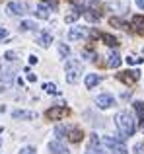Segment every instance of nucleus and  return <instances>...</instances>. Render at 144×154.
Returning <instances> with one entry per match:
<instances>
[{
    "label": "nucleus",
    "instance_id": "nucleus-2",
    "mask_svg": "<svg viewBox=\"0 0 144 154\" xmlns=\"http://www.w3.org/2000/svg\"><path fill=\"white\" fill-rule=\"evenodd\" d=\"M64 70H66V82L76 84L80 80V76H82V63L76 59H70V60H66Z\"/></svg>",
    "mask_w": 144,
    "mask_h": 154
},
{
    "label": "nucleus",
    "instance_id": "nucleus-5",
    "mask_svg": "<svg viewBox=\"0 0 144 154\" xmlns=\"http://www.w3.org/2000/svg\"><path fill=\"white\" fill-rule=\"evenodd\" d=\"M45 115H47V119H51V121H58V119L68 115V107H64V105H55V107L47 109Z\"/></svg>",
    "mask_w": 144,
    "mask_h": 154
},
{
    "label": "nucleus",
    "instance_id": "nucleus-34",
    "mask_svg": "<svg viewBox=\"0 0 144 154\" xmlns=\"http://www.w3.org/2000/svg\"><path fill=\"white\" fill-rule=\"evenodd\" d=\"M142 55H144V49H142Z\"/></svg>",
    "mask_w": 144,
    "mask_h": 154
},
{
    "label": "nucleus",
    "instance_id": "nucleus-23",
    "mask_svg": "<svg viewBox=\"0 0 144 154\" xmlns=\"http://www.w3.org/2000/svg\"><path fill=\"white\" fill-rule=\"evenodd\" d=\"M58 53H61L62 59H66V57L70 55V47L66 45V43H61V45H58Z\"/></svg>",
    "mask_w": 144,
    "mask_h": 154
},
{
    "label": "nucleus",
    "instance_id": "nucleus-14",
    "mask_svg": "<svg viewBox=\"0 0 144 154\" xmlns=\"http://www.w3.org/2000/svg\"><path fill=\"white\" fill-rule=\"evenodd\" d=\"M37 43H39V47H43V49H47V47L53 43V35L49 33V31H43L41 35L37 37Z\"/></svg>",
    "mask_w": 144,
    "mask_h": 154
},
{
    "label": "nucleus",
    "instance_id": "nucleus-4",
    "mask_svg": "<svg viewBox=\"0 0 144 154\" xmlns=\"http://www.w3.org/2000/svg\"><path fill=\"white\" fill-rule=\"evenodd\" d=\"M6 12H8L10 16H23V14H27V2H20V0L8 2Z\"/></svg>",
    "mask_w": 144,
    "mask_h": 154
},
{
    "label": "nucleus",
    "instance_id": "nucleus-24",
    "mask_svg": "<svg viewBox=\"0 0 144 154\" xmlns=\"http://www.w3.org/2000/svg\"><path fill=\"white\" fill-rule=\"evenodd\" d=\"M43 90L47 92V94H58V90H57V86L55 84H51V82H47V84H43Z\"/></svg>",
    "mask_w": 144,
    "mask_h": 154
},
{
    "label": "nucleus",
    "instance_id": "nucleus-33",
    "mask_svg": "<svg viewBox=\"0 0 144 154\" xmlns=\"http://www.w3.org/2000/svg\"><path fill=\"white\" fill-rule=\"evenodd\" d=\"M43 4H53V6H55V4H57V0H43Z\"/></svg>",
    "mask_w": 144,
    "mask_h": 154
},
{
    "label": "nucleus",
    "instance_id": "nucleus-26",
    "mask_svg": "<svg viewBox=\"0 0 144 154\" xmlns=\"http://www.w3.org/2000/svg\"><path fill=\"white\" fill-rule=\"evenodd\" d=\"M66 131H68L66 127H57V129H55V135H57L58 139H62V137L66 135Z\"/></svg>",
    "mask_w": 144,
    "mask_h": 154
},
{
    "label": "nucleus",
    "instance_id": "nucleus-22",
    "mask_svg": "<svg viewBox=\"0 0 144 154\" xmlns=\"http://www.w3.org/2000/svg\"><path fill=\"white\" fill-rule=\"evenodd\" d=\"M35 27H37L35 22H29V20H26V22L20 23V29H22V31H31V29H35Z\"/></svg>",
    "mask_w": 144,
    "mask_h": 154
},
{
    "label": "nucleus",
    "instance_id": "nucleus-17",
    "mask_svg": "<svg viewBox=\"0 0 144 154\" xmlns=\"http://www.w3.org/2000/svg\"><path fill=\"white\" fill-rule=\"evenodd\" d=\"M66 137H68L70 143H80L82 137H84V133L80 131V129H68V131H66Z\"/></svg>",
    "mask_w": 144,
    "mask_h": 154
},
{
    "label": "nucleus",
    "instance_id": "nucleus-18",
    "mask_svg": "<svg viewBox=\"0 0 144 154\" xmlns=\"http://www.w3.org/2000/svg\"><path fill=\"white\" fill-rule=\"evenodd\" d=\"M99 39H101V41L105 43L107 47H117V45H119L117 37H113L111 33H99Z\"/></svg>",
    "mask_w": 144,
    "mask_h": 154
},
{
    "label": "nucleus",
    "instance_id": "nucleus-32",
    "mask_svg": "<svg viewBox=\"0 0 144 154\" xmlns=\"http://www.w3.org/2000/svg\"><path fill=\"white\" fill-rule=\"evenodd\" d=\"M29 63H31V64H35V63H37V57L31 55V57H29Z\"/></svg>",
    "mask_w": 144,
    "mask_h": 154
},
{
    "label": "nucleus",
    "instance_id": "nucleus-27",
    "mask_svg": "<svg viewBox=\"0 0 144 154\" xmlns=\"http://www.w3.org/2000/svg\"><path fill=\"white\" fill-rule=\"evenodd\" d=\"M20 154H35V148L33 146H23L22 150H20Z\"/></svg>",
    "mask_w": 144,
    "mask_h": 154
},
{
    "label": "nucleus",
    "instance_id": "nucleus-21",
    "mask_svg": "<svg viewBox=\"0 0 144 154\" xmlns=\"http://www.w3.org/2000/svg\"><path fill=\"white\" fill-rule=\"evenodd\" d=\"M80 16H82V10H80V8H74V10H72V14H68V16L64 18V22H66V23H72V22H76Z\"/></svg>",
    "mask_w": 144,
    "mask_h": 154
},
{
    "label": "nucleus",
    "instance_id": "nucleus-35",
    "mask_svg": "<svg viewBox=\"0 0 144 154\" xmlns=\"http://www.w3.org/2000/svg\"><path fill=\"white\" fill-rule=\"evenodd\" d=\"M0 144H2V140H0Z\"/></svg>",
    "mask_w": 144,
    "mask_h": 154
},
{
    "label": "nucleus",
    "instance_id": "nucleus-3",
    "mask_svg": "<svg viewBox=\"0 0 144 154\" xmlns=\"http://www.w3.org/2000/svg\"><path fill=\"white\" fill-rule=\"evenodd\" d=\"M103 144L113 154H127V146H125L121 137H119V139L117 137H103Z\"/></svg>",
    "mask_w": 144,
    "mask_h": 154
},
{
    "label": "nucleus",
    "instance_id": "nucleus-1",
    "mask_svg": "<svg viewBox=\"0 0 144 154\" xmlns=\"http://www.w3.org/2000/svg\"><path fill=\"white\" fill-rule=\"evenodd\" d=\"M115 123H117V129L121 133V139L133 137L136 133V121L133 119V115L129 111H119L117 117H115Z\"/></svg>",
    "mask_w": 144,
    "mask_h": 154
},
{
    "label": "nucleus",
    "instance_id": "nucleus-7",
    "mask_svg": "<svg viewBox=\"0 0 144 154\" xmlns=\"http://www.w3.org/2000/svg\"><path fill=\"white\" fill-rule=\"evenodd\" d=\"M95 105H98L99 109H109V107L115 105V98L111 94H101V96L95 98Z\"/></svg>",
    "mask_w": 144,
    "mask_h": 154
},
{
    "label": "nucleus",
    "instance_id": "nucleus-15",
    "mask_svg": "<svg viewBox=\"0 0 144 154\" xmlns=\"http://www.w3.org/2000/svg\"><path fill=\"white\" fill-rule=\"evenodd\" d=\"M84 16H86V20H90V22H99V20H101L99 10H95V8H92V6L84 10Z\"/></svg>",
    "mask_w": 144,
    "mask_h": 154
},
{
    "label": "nucleus",
    "instance_id": "nucleus-8",
    "mask_svg": "<svg viewBox=\"0 0 144 154\" xmlns=\"http://www.w3.org/2000/svg\"><path fill=\"white\" fill-rule=\"evenodd\" d=\"M86 35H88V27L76 26V27H70V29H68V39H70V41H78V39H84Z\"/></svg>",
    "mask_w": 144,
    "mask_h": 154
},
{
    "label": "nucleus",
    "instance_id": "nucleus-29",
    "mask_svg": "<svg viewBox=\"0 0 144 154\" xmlns=\"http://www.w3.org/2000/svg\"><path fill=\"white\" fill-rule=\"evenodd\" d=\"M134 152H136V154H144V146H142V144H136V146H134Z\"/></svg>",
    "mask_w": 144,
    "mask_h": 154
},
{
    "label": "nucleus",
    "instance_id": "nucleus-19",
    "mask_svg": "<svg viewBox=\"0 0 144 154\" xmlns=\"http://www.w3.org/2000/svg\"><path fill=\"white\" fill-rule=\"evenodd\" d=\"M0 80H2V82H6V84H10L12 80H14V70L0 66Z\"/></svg>",
    "mask_w": 144,
    "mask_h": 154
},
{
    "label": "nucleus",
    "instance_id": "nucleus-20",
    "mask_svg": "<svg viewBox=\"0 0 144 154\" xmlns=\"http://www.w3.org/2000/svg\"><path fill=\"white\" fill-rule=\"evenodd\" d=\"M35 14H37V18L47 20V18H49V6H47V4H39V6H37V12H35Z\"/></svg>",
    "mask_w": 144,
    "mask_h": 154
},
{
    "label": "nucleus",
    "instance_id": "nucleus-16",
    "mask_svg": "<svg viewBox=\"0 0 144 154\" xmlns=\"http://www.w3.org/2000/svg\"><path fill=\"white\" fill-rule=\"evenodd\" d=\"M134 111H136V117H138V123L144 127V102H140V100H136V102L133 103Z\"/></svg>",
    "mask_w": 144,
    "mask_h": 154
},
{
    "label": "nucleus",
    "instance_id": "nucleus-28",
    "mask_svg": "<svg viewBox=\"0 0 144 154\" xmlns=\"http://www.w3.org/2000/svg\"><path fill=\"white\" fill-rule=\"evenodd\" d=\"M8 37V31H6V27H0V41L2 39H6Z\"/></svg>",
    "mask_w": 144,
    "mask_h": 154
},
{
    "label": "nucleus",
    "instance_id": "nucleus-30",
    "mask_svg": "<svg viewBox=\"0 0 144 154\" xmlns=\"http://www.w3.org/2000/svg\"><path fill=\"white\" fill-rule=\"evenodd\" d=\"M27 80H29V82H35L37 78H35V74H31V72H27Z\"/></svg>",
    "mask_w": 144,
    "mask_h": 154
},
{
    "label": "nucleus",
    "instance_id": "nucleus-6",
    "mask_svg": "<svg viewBox=\"0 0 144 154\" xmlns=\"http://www.w3.org/2000/svg\"><path fill=\"white\" fill-rule=\"evenodd\" d=\"M117 78L121 80L123 84H127V86H130V84H134L138 78H140V72L138 70H123L117 74Z\"/></svg>",
    "mask_w": 144,
    "mask_h": 154
},
{
    "label": "nucleus",
    "instance_id": "nucleus-12",
    "mask_svg": "<svg viewBox=\"0 0 144 154\" xmlns=\"http://www.w3.org/2000/svg\"><path fill=\"white\" fill-rule=\"evenodd\" d=\"M107 66H109V68H119V66H121V57H119L117 51L109 53V57H107Z\"/></svg>",
    "mask_w": 144,
    "mask_h": 154
},
{
    "label": "nucleus",
    "instance_id": "nucleus-11",
    "mask_svg": "<svg viewBox=\"0 0 144 154\" xmlns=\"http://www.w3.org/2000/svg\"><path fill=\"white\" fill-rule=\"evenodd\" d=\"M12 117H14V119H35L37 113L26 111V109H16V111H12Z\"/></svg>",
    "mask_w": 144,
    "mask_h": 154
},
{
    "label": "nucleus",
    "instance_id": "nucleus-9",
    "mask_svg": "<svg viewBox=\"0 0 144 154\" xmlns=\"http://www.w3.org/2000/svg\"><path fill=\"white\" fill-rule=\"evenodd\" d=\"M130 27H133L136 33L144 35V16H140V14L133 16V20H130Z\"/></svg>",
    "mask_w": 144,
    "mask_h": 154
},
{
    "label": "nucleus",
    "instance_id": "nucleus-25",
    "mask_svg": "<svg viewBox=\"0 0 144 154\" xmlns=\"http://www.w3.org/2000/svg\"><path fill=\"white\" fill-rule=\"evenodd\" d=\"M142 57H138V55H129V57H127V63H129V64H140L142 63Z\"/></svg>",
    "mask_w": 144,
    "mask_h": 154
},
{
    "label": "nucleus",
    "instance_id": "nucleus-13",
    "mask_svg": "<svg viewBox=\"0 0 144 154\" xmlns=\"http://www.w3.org/2000/svg\"><path fill=\"white\" fill-rule=\"evenodd\" d=\"M49 150H51V154H68L66 146H64L62 143H58V140H53V143H49Z\"/></svg>",
    "mask_w": 144,
    "mask_h": 154
},
{
    "label": "nucleus",
    "instance_id": "nucleus-31",
    "mask_svg": "<svg viewBox=\"0 0 144 154\" xmlns=\"http://www.w3.org/2000/svg\"><path fill=\"white\" fill-rule=\"evenodd\" d=\"M134 2H136V6L140 8V10H144V0H134Z\"/></svg>",
    "mask_w": 144,
    "mask_h": 154
},
{
    "label": "nucleus",
    "instance_id": "nucleus-10",
    "mask_svg": "<svg viewBox=\"0 0 144 154\" xmlns=\"http://www.w3.org/2000/svg\"><path fill=\"white\" fill-rule=\"evenodd\" d=\"M103 80L101 74H86V78H84V84H86L88 90H92V88H95L99 82Z\"/></svg>",
    "mask_w": 144,
    "mask_h": 154
}]
</instances>
